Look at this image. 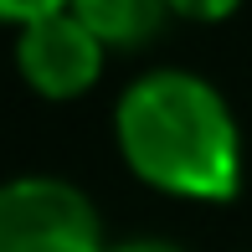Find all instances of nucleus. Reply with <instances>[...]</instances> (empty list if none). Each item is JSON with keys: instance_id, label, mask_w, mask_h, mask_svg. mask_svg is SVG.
Instances as JSON below:
<instances>
[{"instance_id": "f257e3e1", "label": "nucleus", "mask_w": 252, "mask_h": 252, "mask_svg": "<svg viewBox=\"0 0 252 252\" xmlns=\"http://www.w3.org/2000/svg\"><path fill=\"white\" fill-rule=\"evenodd\" d=\"M119 155L144 186L180 201H232L242 186V134L206 77L155 67L134 77L113 108Z\"/></svg>"}, {"instance_id": "39448f33", "label": "nucleus", "mask_w": 252, "mask_h": 252, "mask_svg": "<svg viewBox=\"0 0 252 252\" xmlns=\"http://www.w3.org/2000/svg\"><path fill=\"white\" fill-rule=\"evenodd\" d=\"M72 0H0V21L5 26H31V21H41V16H57V10H67Z\"/></svg>"}, {"instance_id": "20e7f679", "label": "nucleus", "mask_w": 252, "mask_h": 252, "mask_svg": "<svg viewBox=\"0 0 252 252\" xmlns=\"http://www.w3.org/2000/svg\"><path fill=\"white\" fill-rule=\"evenodd\" d=\"M67 10L108 52H134V47H150L159 31H165L170 0H72Z\"/></svg>"}, {"instance_id": "f03ea898", "label": "nucleus", "mask_w": 252, "mask_h": 252, "mask_svg": "<svg viewBox=\"0 0 252 252\" xmlns=\"http://www.w3.org/2000/svg\"><path fill=\"white\" fill-rule=\"evenodd\" d=\"M0 252H108L98 206L57 175L0 186Z\"/></svg>"}, {"instance_id": "7ed1b4c3", "label": "nucleus", "mask_w": 252, "mask_h": 252, "mask_svg": "<svg viewBox=\"0 0 252 252\" xmlns=\"http://www.w3.org/2000/svg\"><path fill=\"white\" fill-rule=\"evenodd\" d=\"M103 57H108V47L72 10L41 16L31 26H21V36H16V67L26 77V88L41 98H57V103L88 93L103 77Z\"/></svg>"}, {"instance_id": "0eeeda50", "label": "nucleus", "mask_w": 252, "mask_h": 252, "mask_svg": "<svg viewBox=\"0 0 252 252\" xmlns=\"http://www.w3.org/2000/svg\"><path fill=\"white\" fill-rule=\"evenodd\" d=\"M108 252H186L170 237H129V242H108Z\"/></svg>"}, {"instance_id": "423d86ee", "label": "nucleus", "mask_w": 252, "mask_h": 252, "mask_svg": "<svg viewBox=\"0 0 252 252\" xmlns=\"http://www.w3.org/2000/svg\"><path fill=\"white\" fill-rule=\"evenodd\" d=\"M242 0H170V16H186V21H226Z\"/></svg>"}]
</instances>
